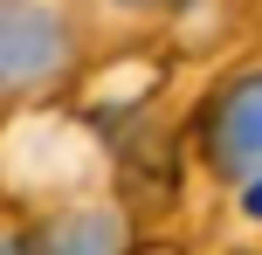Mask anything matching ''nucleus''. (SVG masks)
<instances>
[{
    "label": "nucleus",
    "instance_id": "39448f33",
    "mask_svg": "<svg viewBox=\"0 0 262 255\" xmlns=\"http://www.w3.org/2000/svg\"><path fill=\"white\" fill-rule=\"evenodd\" d=\"M0 255H21V221L0 207Z\"/></svg>",
    "mask_w": 262,
    "mask_h": 255
},
{
    "label": "nucleus",
    "instance_id": "7ed1b4c3",
    "mask_svg": "<svg viewBox=\"0 0 262 255\" xmlns=\"http://www.w3.org/2000/svg\"><path fill=\"white\" fill-rule=\"evenodd\" d=\"M21 221V255H131V214L111 193H55Z\"/></svg>",
    "mask_w": 262,
    "mask_h": 255
},
{
    "label": "nucleus",
    "instance_id": "f03ea898",
    "mask_svg": "<svg viewBox=\"0 0 262 255\" xmlns=\"http://www.w3.org/2000/svg\"><path fill=\"white\" fill-rule=\"evenodd\" d=\"M200 166L221 179L235 221L262 228V62L228 76L200 110Z\"/></svg>",
    "mask_w": 262,
    "mask_h": 255
},
{
    "label": "nucleus",
    "instance_id": "f257e3e1",
    "mask_svg": "<svg viewBox=\"0 0 262 255\" xmlns=\"http://www.w3.org/2000/svg\"><path fill=\"white\" fill-rule=\"evenodd\" d=\"M83 0H0V118L41 110L76 83Z\"/></svg>",
    "mask_w": 262,
    "mask_h": 255
},
{
    "label": "nucleus",
    "instance_id": "20e7f679",
    "mask_svg": "<svg viewBox=\"0 0 262 255\" xmlns=\"http://www.w3.org/2000/svg\"><path fill=\"white\" fill-rule=\"evenodd\" d=\"M186 0H83V41H124V35H145L159 28L166 14H180Z\"/></svg>",
    "mask_w": 262,
    "mask_h": 255
}]
</instances>
